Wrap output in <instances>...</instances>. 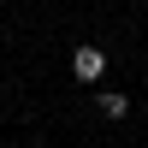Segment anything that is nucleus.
<instances>
[{
  "label": "nucleus",
  "instance_id": "f257e3e1",
  "mask_svg": "<svg viewBox=\"0 0 148 148\" xmlns=\"http://www.w3.org/2000/svg\"><path fill=\"white\" fill-rule=\"evenodd\" d=\"M71 77H77V83H101V77H107V53L83 42L77 53H71Z\"/></svg>",
  "mask_w": 148,
  "mask_h": 148
},
{
  "label": "nucleus",
  "instance_id": "f03ea898",
  "mask_svg": "<svg viewBox=\"0 0 148 148\" xmlns=\"http://www.w3.org/2000/svg\"><path fill=\"white\" fill-rule=\"evenodd\" d=\"M95 107H101V119H125V113H130V101H125L119 89H101V95H95Z\"/></svg>",
  "mask_w": 148,
  "mask_h": 148
}]
</instances>
